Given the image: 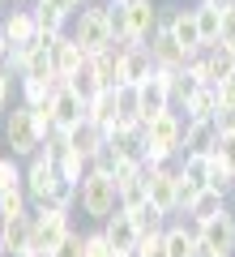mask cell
Returning a JSON list of instances; mask_svg holds the SVG:
<instances>
[{"instance_id":"1","label":"cell","mask_w":235,"mask_h":257,"mask_svg":"<svg viewBox=\"0 0 235 257\" xmlns=\"http://www.w3.org/2000/svg\"><path fill=\"white\" fill-rule=\"evenodd\" d=\"M73 39L86 47V52H103V47H111V39H116V22H111V5L107 0H94V5H86L82 13H73L69 22Z\"/></svg>"},{"instance_id":"2","label":"cell","mask_w":235,"mask_h":257,"mask_svg":"<svg viewBox=\"0 0 235 257\" xmlns=\"http://www.w3.org/2000/svg\"><path fill=\"white\" fill-rule=\"evenodd\" d=\"M69 231H73V210L52 206V202H43V206L30 210V248H39V253L52 257Z\"/></svg>"},{"instance_id":"3","label":"cell","mask_w":235,"mask_h":257,"mask_svg":"<svg viewBox=\"0 0 235 257\" xmlns=\"http://www.w3.org/2000/svg\"><path fill=\"white\" fill-rule=\"evenodd\" d=\"M77 206H82V214L86 219H94V223H103L107 214H116L120 210V189H116V176L111 172H86V180H82V193H77Z\"/></svg>"},{"instance_id":"4","label":"cell","mask_w":235,"mask_h":257,"mask_svg":"<svg viewBox=\"0 0 235 257\" xmlns=\"http://www.w3.org/2000/svg\"><path fill=\"white\" fill-rule=\"evenodd\" d=\"M111 22H116V35H133L137 43H150V35L163 26V5H154V0L111 5Z\"/></svg>"},{"instance_id":"5","label":"cell","mask_w":235,"mask_h":257,"mask_svg":"<svg viewBox=\"0 0 235 257\" xmlns=\"http://www.w3.org/2000/svg\"><path fill=\"white\" fill-rule=\"evenodd\" d=\"M5 146H9V155H18V159L39 155V146H43V133H39V124H35V111H30L22 99L5 111Z\"/></svg>"},{"instance_id":"6","label":"cell","mask_w":235,"mask_h":257,"mask_svg":"<svg viewBox=\"0 0 235 257\" xmlns=\"http://www.w3.org/2000/svg\"><path fill=\"white\" fill-rule=\"evenodd\" d=\"M145 189H150V202L158 206L167 219L180 214V167H175V163L145 167Z\"/></svg>"},{"instance_id":"7","label":"cell","mask_w":235,"mask_h":257,"mask_svg":"<svg viewBox=\"0 0 235 257\" xmlns=\"http://www.w3.org/2000/svg\"><path fill=\"white\" fill-rule=\"evenodd\" d=\"M184 124H188V116L171 103L167 111H158V116L145 120V146H163V150H171V155L180 159L184 155Z\"/></svg>"},{"instance_id":"8","label":"cell","mask_w":235,"mask_h":257,"mask_svg":"<svg viewBox=\"0 0 235 257\" xmlns=\"http://www.w3.org/2000/svg\"><path fill=\"white\" fill-rule=\"evenodd\" d=\"M22 184H26L30 202L43 206V202H52L56 184H60V167H56L47 155H30V159H26V167H22Z\"/></svg>"},{"instance_id":"9","label":"cell","mask_w":235,"mask_h":257,"mask_svg":"<svg viewBox=\"0 0 235 257\" xmlns=\"http://www.w3.org/2000/svg\"><path fill=\"white\" fill-rule=\"evenodd\" d=\"M197 236H201V248L205 253H222V257H235V210L226 206L222 214L197 223Z\"/></svg>"},{"instance_id":"10","label":"cell","mask_w":235,"mask_h":257,"mask_svg":"<svg viewBox=\"0 0 235 257\" xmlns=\"http://www.w3.org/2000/svg\"><path fill=\"white\" fill-rule=\"evenodd\" d=\"M163 26L184 43L188 56L205 52V43H201V26H197V9H192V5H188V9H184V5H163Z\"/></svg>"},{"instance_id":"11","label":"cell","mask_w":235,"mask_h":257,"mask_svg":"<svg viewBox=\"0 0 235 257\" xmlns=\"http://www.w3.org/2000/svg\"><path fill=\"white\" fill-rule=\"evenodd\" d=\"M52 60H56V86H69L73 77H77V69L90 60V52L73 39V30H64V35H56V43H52Z\"/></svg>"},{"instance_id":"12","label":"cell","mask_w":235,"mask_h":257,"mask_svg":"<svg viewBox=\"0 0 235 257\" xmlns=\"http://www.w3.org/2000/svg\"><path fill=\"white\" fill-rule=\"evenodd\" d=\"M0 30L13 47H30L39 39V18H35V5H13V9L0 13Z\"/></svg>"},{"instance_id":"13","label":"cell","mask_w":235,"mask_h":257,"mask_svg":"<svg viewBox=\"0 0 235 257\" xmlns=\"http://www.w3.org/2000/svg\"><path fill=\"white\" fill-rule=\"evenodd\" d=\"M145 47H150L154 64H158V69H171V73H175V69H188V60H192V56L184 52V43H180V39H175L167 26H158V30H154Z\"/></svg>"},{"instance_id":"14","label":"cell","mask_w":235,"mask_h":257,"mask_svg":"<svg viewBox=\"0 0 235 257\" xmlns=\"http://www.w3.org/2000/svg\"><path fill=\"white\" fill-rule=\"evenodd\" d=\"M99 227L107 231V240H111V248H116V253H133V248H137V240H141V227H137L133 210H124V206H120L116 214H107V219H103Z\"/></svg>"},{"instance_id":"15","label":"cell","mask_w":235,"mask_h":257,"mask_svg":"<svg viewBox=\"0 0 235 257\" xmlns=\"http://www.w3.org/2000/svg\"><path fill=\"white\" fill-rule=\"evenodd\" d=\"M163 236H167V257H197V248H201L197 223H192V219H184V214L167 219Z\"/></svg>"},{"instance_id":"16","label":"cell","mask_w":235,"mask_h":257,"mask_svg":"<svg viewBox=\"0 0 235 257\" xmlns=\"http://www.w3.org/2000/svg\"><path fill=\"white\" fill-rule=\"evenodd\" d=\"M52 116H56V128H77L86 120V99L73 86H56V94H52Z\"/></svg>"},{"instance_id":"17","label":"cell","mask_w":235,"mask_h":257,"mask_svg":"<svg viewBox=\"0 0 235 257\" xmlns=\"http://www.w3.org/2000/svg\"><path fill=\"white\" fill-rule=\"evenodd\" d=\"M201 64H205V77H209V86L226 82V77L235 73V47H231V43H209L205 52H201Z\"/></svg>"},{"instance_id":"18","label":"cell","mask_w":235,"mask_h":257,"mask_svg":"<svg viewBox=\"0 0 235 257\" xmlns=\"http://www.w3.org/2000/svg\"><path fill=\"white\" fill-rule=\"evenodd\" d=\"M158 64H154V56H150V47H133L128 56H120V86H141L145 77L154 73Z\"/></svg>"},{"instance_id":"19","label":"cell","mask_w":235,"mask_h":257,"mask_svg":"<svg viewBox=\"0 0 235 257\" xmlns=\"http://www.w3.org/2000/svg\"><path fill=\"white\" fill-rule=\"evenodd\" d=\"M86 120H94L99 128H116V120H120V99H116V90H99L90 103H86Z\"/></svg>"},{"instance_id":"20","label":"cell","mask_w":235,"mask_h":257,"mask_svg":"<svg viewBox=\"0 0 235 257\" xmlns=\"http://www.w3.org/2000/svg\"><path fill=\"white\" fill-rule=\"evenodd\" d=\"M222 210H226V193H222V189H201L197 197L188 202L184 219H192V223H205V219H214V214H222Z\"/></svg>"},{"instance_id":"21","label":"cell","mask_w":235,"mask_h":257,"mask_svg":"<svg viewBox=\"0 0 235 257\" xmlns=\"http://www.w3.org/2000/svg\"><path fill=\"white\" fill-rule=\"evenodd\" d=\"M180 111L188 120H214L218 116V86H197V94H192Z\"/></svg>"},{"instance_id":"22","label":"cell","mask_w":235,"mask_h":257,"mask_svg":"<svg viewBox=\"0 0 235 257\" xmlns=\"http://www.w3.org/2000/svg\"><path fill=\"white\" fill-rule=\"evenodd\" d=\"M197 9V26H201V43H222L218 39V30H222V5H209V0H197L192 5Z\"/></svg>"},{"instance_id":"23","label":"cell","mask_w":235,"mask_h":257,"mask_svg":"<svg viewBox=\"0 0 235 257\" xmlns=\"http://www.w3.org/2000/svg\"><path fill=\"white\" fill-rule=\"evenodd\" d=\"M52 94L56 82H47V77H18V99L26 107H43V103H52Z\"/></svg>"},{"instance_id":"24","label":"cell","mask_w":235,"mask_h":257,"mask_svg":"<svg viewBox=\"0 0 235 257\" xmlns=\"http://www.w3.org/2000/svg\"><path fill=\"white\" fill-rule=\"evenodd\" d=\"M69 142H73V150H82V155L90 159L94 150H99L103 142H107V128H99L94 120H82L77 128H69Z\"/></svg>"},{"instance_id":"25","label":"cell","mask_w":235,"mask_h":257,"mask_svg":"<svg viewBox=\"0 0 235 257\" xmlns=\"http://www.w3.org/2000/svg\"><path fill=\"white\" fill-rule=\"evenodd\" d=\"M30 248V214L22 219H5V257H18Z\"/></svg>"},{"instance_id":"26","label":"cell","mask_w":235,"mask_h":257,"mask_svg":"<svg viewBox=\"0 0 235 257\" xmlns=\"http://www.w3.org/2000/svg\"><path fill=\"white\" fill-rule=\"evenodd\" d=\"M214 142H218L214 120H188L184 124V150H214Z\"/></svg>"},{"instance_id":"27","label":"cell","mask_w":235,"mask_h":257,"mask_svg":"<svg viewBox=\"0 0 235 257\" xmlns=\"http://www.w3.org/2000/svg\"><path fill=\"white\" fill-rule=\"evenodd\" d=\"M30 210H35V202H30L26 184H13V189L0 193V214H5V219H22V214H30Z\"/></svg>"},{"instance_id":"28","label":"cell","mask_w":235,"mask_h":257,"mask_svg":"<svg viewBox=\"0 0 235 257\" xmlns=\"http://www.w3.org/2000/svg\"><path fill=\"white\" fill-rule=\"evenodd\" d=\"M90 64H94V73H99V82L107 86V90H116V86H120V56L111 52V47L94 52V56H90Z\"/></svg>"},{"instance_id":"29","label":"cell","mask_w":235,"mask_h":257,"mask_svg":"<svg viewBox=\"0 0 235 257\" xmlns=\"http://www.w3.org/2000/svg\"><path fill=\"white\" fill-rule=\"evenodd\" d=\"M167 86H171V103H175V107H184V103L197 94V86H201V82L188 73V69H175V73L167 69Z\"/></svg>"},{"instance_id":"30","label":"cell","mask_w":235,"mask_h":257,"mask_svg":"<svg viewBox=\"0 0 235 257\" xmlns=\"http://www.w3.org/2000/svg\"><path fill=\"white\" fill-rule=\"evenodd\" d=\"M35 18H39V30H43V35H64V30H69V13L64 9H56V5H35Z\"/></svg>"},{"instance_id":"31","label":"cell","mask_w":235,"mask_h":257,"mask_svg":"<svg viewBox=\"0 0 235 257\" xmlns=\"http://www.w3.org/2000/svg\"><path fill=\"white\" fill-rule=\"evenodd\" d=\"M69 86H73V90H77V94H82L86 103H90V99H94V94H99V90H107V86L99 82V73H94V64H90V60H86L82 69H77V77H73Z\"/></svg>"},{"instance_id":"32","label":"cell","mask_w":235,"mask_h":257,"mask_svg":"<svg viewBox=\"0 0 235 257\" xmlns=\"http://www.w3.org/2000/svg\"><path fill=\"white\" fill-rule=\"evenodd\" d=\"M56 167H60V176H64V180L82 184V180H86V172H90V159H86L82 150H69V155H64V159H60Z\"/></svg>"},{"instance_id":"33","label":"cell","mask_w":235,"mask_h":257,"mask_svg":"<svg viewBox=\"0 0 235 257\" xmlns=\"http://www.w3.org/2000/svg\"><path fill=\"white\" fill-rule=\"evenodd\" d=\"M133 253H137V257H167V236H163V227L141 231V240H137Z\"/></svg>"},{"instance_id":"34","label":"cell","mask_w":235,"mask_h":257,"mask_svg":"<svg viewBox=\"0 0 235 257\" xmlns=\"http://www.w3.org/2000/svg\"><path fill=\"white\" fill-rule=\"evenodd\" d=\"M22 159L18 155H0V193L5 189H13V184H22Z\"/></svg>"},{"instance_id":"35","label":"cell","mask_w":235,"mask_h":257,"mask_svg":"<svg viewBox=\"0 0 235 257\" xmlns=\"http://www.w3.org/2000/svg\"><path fill=\"white\" fill-rule=\"evenodd\" d=\"M86 257H116V248H111V240H107V231H103V227L86 231Z\"/></svg>"},{"instance_id":"36","label":"cell","mask_w":235,"mask_h":257,"mask_svg":"<svg viewBox=\"0 0 235 257\" xmlns=\"http://www.w3.org/2000/svg\"><path fill=\"white\" fill-rule=\"evenodd\" d=\"M209 155H214L218 163L235 176V133H218V142H214V150H209Z\"/></svg>"},{"instance_id":"37","label":"cell","mask_w":235,"mask_h":257,"mask_svg":"<svg viewBox=\"0 0 235 257\" xmlns=\"http://www.w3.org/2000/svg\"><path fill=\"white\" fill-rule=\"evenodd\" d=\"M116 99H120V116L141 120V99H137V86H116Z\"/></svg>"},{"instance_id":"38","label":"cell","mask_w":235,"mask_h":257,"mask_svg":"<svg viewBox=\"0 0 235 257\" xmlns=\"http://www.w3.org/2000/svg\"><path fill=\"white\" fill-rule=\"evenodd\" d=\"M52 257H86V231H82V227H73L69 236L60 240V248H56Z\"/></svg>"},{"instance_id":"39","label":"cell","mask_w":235,"mask_h":257,"mask_svg":"<svg viewBox=\"0 0 235 257\" xmlns=\"http://www.w3.org/2000/svg\"><path fill=\"white\" fill-rule=\"evenodd\" d=\"M90 167H94V172H116V167H120V155H116V146H111V138L90 155Z\"/></svg>"},{"instance_id":"40","label":"cell","mask_w":235,"mask_h":257,"mask_svg":"<svg viewBox=\"0 0 235 257\" xmlns=\"http://www.w3.org/2000/svg\"><path fill=\"white\" fill-rule=\"evenodd\" d=\"M218 39L235 47V0H226V5H222V30H218Z\"/></svg>"},{"instance_id":"41","label":"cell","mask_w":235,"mask_h":257,"mask_svg":"<svg viewBox=\"0 0 235 257\" xmlns=\"http://www.w3.org/2000/svg\"><path fill=\"white\" fill-rule=\"evenodd\" d=\"M218 107H235V73L226 82H218Z\"/></svg>"},{"instance_id":"42","label":"cell","mask_w":235,"mask_h":257,"mask_svg":"<svg viewBox=\"0 0 235 257\" xmlns=\"http://www.w3.org/2000/svg\"><path fill=\"white\" fill-rule=\"evenodd\" d=\"M214 128H218V133H235V107H218Z\"/></svg>"},{"instance_id":"43","label":"cell","mask_w":235,"mask_h":257,"mask_svg":"<svg viewBox=\"0 0 235 257\" xmlns=\"http://www.w3.org/2000/svg\"><path fill=\"white\" fill-rule=\"evenodd\" d=\"M18 257H47V253H39V248H26V253H18Z\"/></svg>"},{"instance_id":"44","label":"cell","mask_w":235,"mask_h":257,"mask_svg":"<svg viewBox=\"0 0 235 257\" xmlns=\"http://www.w3.org/2000/svg\"><path fill=\"white\" fill-rule=\"evenodd\" d=\"M0 253H5V214H0Z\"/></svg>"},{"instance_id":"45","label":"cell","mask_w":235,"mask_h":257,"mask_svg":"<svg viewBox=\"0 0 235 257\" xmlns=\"http://www.w3.org/2000/svg\"><path fill=\"white\" fill-rule=\"evenodd\" d=\"M73 5H77V13H82V9H86V5H94V0H73Z\"/></svg>"},{"instance_id":"46","label":"cell","mask_w":235,"mask_h":257,"mask_svg":"<svg viewBox=\"0 0 235 257\" xmlns=\"http://www.w3.org/2000/svg\"><path fill=\"white\" fill-rule=\"evenodd\" d=\"M9 5H35V0H9Z\"/></svg>"},{"instance_id":"47","label":"cell","mask_w":235,"mask_h":257,"mask_svg":"<svg viewBox=\"0 0 235 257\" xmlns=\"http://www.w3.org/2000/svg\"><path fill=\"white\" fill-rule=\"evenodd\" d=\"M5 9H9V0H0V13H5Z\"/></svg>"},{"instance_id":"48","label":"cell","mask_w":235,"mask_h":257,"mask_svg":"<svg viewBox=\"0 0 235 257\" xmlns=\"http://www.w3.org/2000/svg\"><path fill=\"white\" fill-rule=\"evenodd\" d=\"M116 257H137V253H116Z\"/></svg>"},{"instance_id":"49","label":"cell","mask_w":235,"mask_h":257,"mask_svg":"<svg viewBox=\"0 0 235 257\" xmlns=\"http://www.w3.org/2000/svg\"><path fill=\"white\" fill-rule=\"evenodd\" d=\"M209 5H226V0H209Z\"/></svg>"},{"instance_id":"50","label":"cell","mask_w":235,"mask_h":257,"mask_svg":"<svg viewBox=\"0 0 235 257\" xmlns=\"http://www.w3.org/2000/svg\"><path fill=\"white\" fill-rule=\"evenodd\" d=\"M231 197H235V189H231Z\"/></svg>"},{"instance_id":"51","label":"cell","mask_w":235,"mask_h":257,"mask_svg":"<svg viewBox=\"0 0 235 257\" xmlns=\"http://www.w3.org/2000/svg\"><path fill=\"white\" fill-rule=\"evenodd\" d=\"M0 257H5V253H0Z\"/></svg>"}]
</instances>
